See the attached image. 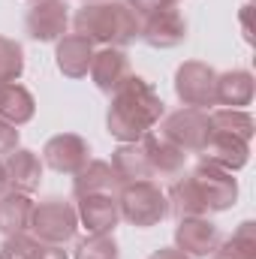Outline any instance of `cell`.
<instances>
[{
    "label": "cell",
    "mask_w": 256,
    "mask_h": 259,
    "mask_svg": "<svg viewBox=\"0 0 256 259\" xmlns=\"http://www.w3.org/2000/svg\"><path fill=\"white\" fill-rule=\"evenodd\" d=\"M30 211H33V199L30 196L18 193V190H6L0 196V235L9 238V235L27 232Z\"/></svg>",
    "instance_id": "obj_22"
},
{
    "label": "cell",
    "mask_w": 256,
    "mask_h": 259,
    "mask_svg": "<svg viewBox=\"0 0 256 259\" xmlns=\"http://www.w3.org/2000/svg\"><path fill=\"white\" fill-rule=\"evenodd\" d=\"M9 190V181H6V169H3V160H0V196Z\"/></svg>",
    "instance_id": "obj_32"
},
{
    "label": "cell",
    "mask_w": 256,
    "mask_h": 259,
    "mask_svg": "<svg viewBox=\"0 0 256 259\" xmlns=\"http://www.w3.org/2000/svg\"><path fill=\"white\" fill-rule=\"evenodd\" d=\"M27 232H30L36 241L61 244V247H64L66 241H72L75 232H78L75 205L66 202V199H61V196H49V199H42V202H33Z\"/></svg>",
    "instance_id": "obj_4"
},
{
    "label": "cell",
    "mask_w": 256,
    "mask_h": 259,
    "mask_svg": "<svg viewBox=\"0 0 256 259\" xmlns=\"http://www.w3.org/2000/svg\"><path fill=\"white\" fill-rule=\"evenodd\" d=\"M3 160V169H6V181H9V190H18V193H36L39 184H42V160L30 151V148H12L9 154L0 157Z\"/></svg>",
    "instance_id": "obj_14"
},
{
    "label": "cell",
    "mask_w": 256,
    "mask_h": 259,
    "mask_svg": "<svg viewBox=\"0 0 256 259\" xmlns=\"http://www.w3.org/2000/svg\"><path fill=\"white\" fill-rule=\"evenodd\" d=\"M163 115H166V103L154 91V84L130 72L109 100L106 130L118 142H139L145 133H151L163 121Z\"/></svg>",
    "instance_id": "obj_1"
},
{
    "label": "cell",
    "mask_w": 256,
    "mask_h": 259,
    "mask_svg": "<svg viewBox=\"0 0 256 259\" xmlns=\"http://www.w3.org/2000/svg\"><path fill=\"white\" fill-rule=\"evenodd\" d=\"M42 247H46V241H36L27 232L9 235L0 244V259H39L42 256Z\"/></svg>",
    "instance_id": "obj_28"
},
{
    "label": "cell",
    "mask_w": 256,
    "mask_h": 259,
    "mask_svg": "<svg viewBox=\"0 0 256 259\" xmlns=\"http://www.w3.org/2000/svg\"><path fill=\"white\" fill-rule=\"evenodd\" d=\"M256 81L253 72L247 69H226L217 72V84H214V103L223 109H244L253 103Z\"/></svg>",
    "instance_id": "obj_17"
},
{
    "label": "cell",
    "mask_w": 256,
    "mask_h": 259,
    "mask_svg": "<svg viewBox=\"0 0 256 259\" xmlns=\"http://www.w3.org/2000/svg\"><path fill=\"white\" fill-rule=\"evenodd\" d=\"M21 72H24V49H21V42H15L9 36H0V84L18 81Z\"/></svg>",
    "instance_id": "obj_27"
},
{
    "label": "cell",
    "mask_w": 256,
    "mask_h": 259,
    "mask_svg": "<svg viewBox=\"0 0 256 259\" xmlns=\"http://www.w3.org/2000/svg\"><path fill=\"white\" fill-rule=\"evenodd\" d=\"M208 259H256V223L244 220L226 241H220Z\"/></svg>",
    "instance_id": "obj_23"
},
{
    "label": "cell",
    "mask_w": 256,
    "mask_h": 259,
    "mask_svg": "<svg viewBox=\"0 0 256 259\" xmlns=\"http://www.w3.org/2000/svg\"><path fill=\"white\" fill-rule=\"evenodd\" d=\"M148 259H190L187 253H181L178 247H160V250H154Z\"/></svg>",
    "instance_id": "obj_31"
},
{
    "label": "cell",
    "mask_w": 256,
    "mask_h": 259,
    "mask_svg": "<svg viewBox=\"0 0 256 259\" xmlns=\"http://www.w3.org/2000/svg\"><path fill=\"white\" fill-rule=\"evenodd\" d=\"M208 118H211V133H229L244 142L253 139L256 124L247 109H217V112H208Z\"/></svg>",
    "instance_id": "obj_25"
},
{
    "label": "cell",
    "mask_w": 256,
    "mask_h": 259,
    "mask_svg": "<svg viewBox=\"0 0 256 259\" xmlns=\"http://www.w3.org/2000/svg\"><path fill=\"white\" fill-rule=\"evenodd\" d=\"M130 9H133V15L142 21V18H148V15H154L157 9H166V6H172L169 0H124Z\"/></svg>",
    "instance_id": "obj_29"
},
{
    "label": "cell",
    "mask_w": 256,
    "mask_h": 259,
    "mask_svg": "<svg viewBox=\"0 0 256 259\" xmlns=\"http://www.w3.org/2000/svg\"><path fill=\"white\" fill-rule=\"evenodd\" d=\"M33 115H36V100L24 84L18 81L0 84V121L12 127H24L33 121Z\"/></svg>",
    "instance_id": "obj_21"
},
{
    "label": "cell",
    "mask_w": 256,
    "mask_h": 259,
    "mask_svg": "<svg viewBox=\"0 0 256 259\" xmlns=\"http://www.w3.org/2000/svg\"><path fill=\"white\" fill-rule=\"evenodd\" d=\"M81 3H94V0H81Z\"/></svg>",
    "instance_id": "obj_33"
},
{
    "label": "cell",
    "mask_w": 256,
    "mask_h": 259,
    "mask_svg": "<svg viewBox=\"0 0 256 259\" xmlns=\"http://www.w3.org/2000/svg\"><path fill=\"white\" fill-rule=\"evenodd\" d=\"M27 36L36 42H58L69 27V3L66 0H33L24 15Z\"/></svg>",
    "instance_id": "obj_9"
},
{
    "label": "cell",
    "mask_w": 256,
    "mask_h": 259,
    "mask_svg": "<svg viewBox=\"0 0 256 259\" xmlns=\"http://www.w3.org/2000/svg\"><path fill=\"white\" fill-rule=\"evenodd\" d=\"M112 169H115V175H118L121 184L151 181V178H154L142 142H121V145L112 151Z\"/></svg>",
    "instance_id": "obj_20"
},
{
    "label": "cell",
    "mask_w": 256,
    "mask_h": 259,
    "mask_svg": "<svg viewBox=\"0 0 256 259\" xmlns=\"http://www.w3.org/2000/svg\"><path fill=\"white\" fill-rule=\"evenodd\" d=\"M42 166L61 172V175H75L88 160H91V145L78 133H58L42 145Z\"/></svg>",
    "instance_id": "obj_10"
},
{
    "label": "cell",
    "mask_w": 256,
    "mask_h": 259,
    "mask_svg": "<svg viewBox=\"0 0 256 259\" xmlns=\"http://www.w3.org/2000/svg\"><path fill=\"white\" fill-rule=\"evenodd\" d=\"M139 39L157 52H169L187 39V18L181 15L178 6L157 9L154 15L139 21Z\"/></svg>",
    "instance_id": "obj_8"
},
{
    "label": "cell",
    "mask_w": 256,
    "mask_h": 259,
    "mask_svg": "<svg viewBox=\"0 0 256 259\" xmlns=\"http://www.w3.org/2000/svg\"><path fill=\"white\" fill-rule=\"evenodd\" d=\"M160 127V136L169 139L172 145H178L181 151L187 154H199L211 136V118L205 109H178V112H169L163 115V121L157 124Z\"/></svg>",
    "instance_id": "obj_6"
},
{
    "label": "cell",
    "mask_w": 256,
    "mask_h": 259,
    "mask_svg": "<svg viewBox=\"0 0 256 259\" xmlns=\"http://www.w3.org/2000/svg\"><path fill=\"white\" fill-rule=\"evenodd\" d=\"M220 244V226L202 217H181L175 226V247L190 259H208V253Z\"/></svg>",
    "instance_id": "obj_12"
},
{
    "label": "cell",
    "mask_w": 256,
    "mask_h": 259,
    "mask_svg": "<svg viewBox=\"0 0 256 259\" xmlns=\"http://www.w3.org/2000/svg\"><path fill=\"white\" fill-rule=\"evenodd\" d=\"M121 190V181L106 160H88L75 175H72V196H88V193H115Z\"/></svg>",
    "instance_id": "obj_19"
},
{
    "label": "cell",
    "mask_w": 256,
    "mask_h": 259,
    "mask_svg": "<svg viewBox=\"0 0 256 259\" xmlns=\"http://www.w3.org/2000/svg\"><path fill=\"white\" fill-rule=\"evenodd\" d=\"M72 27L78 36L112 49H124L133 39H139V18L124 0L81 3L72 15Z\"/></svg>",
    "instance_id": "obj_2"
},
{
    "label": "cell",
    "mask_w": 256,
    "mask_h": 259,
    "mask_svg": "<svg viewBox=\"0 0 256 259\" xmlns=\"http://www.w3.org/2000/svg\"><path fill=\"white\" fill-rule=\"evenodd\" d=\"M72 259H121V247L115 235H84L75 241Z\"/></svg>",
    "instance_id": "obj_26"
},
{
    "label": "cell",
    "mask_w": 256,
    "mask_h": 259,
    "mask_svg": "<svg viewBox=\"0 0 256 259\" xmlns=\"http://www.w3.org/2000/svg\"><path fill=\"white\" fill-rule=\"evenodd\" d=\"M18 139H21L18 127H12V124L0 121V157H3V154H9L12 148H18Z\"/></svg>",
    "instance_id": "obj_30"
},
{
    "label": "cell",
    "mask_w": 256,
    "mask_h": 259,
    "mask_svg": "<svg viewBox=\"0 0 256 259\" xmlns=\"http://www.w3.org/2000/svg\"><path fill=\"white\" fill-rule=\"evenodd\" d=\"M214 84H217V69L205 61H184L175 69V94L190 109L208 112V106H217L214 103Z\"/></svg>",
    "instance_id": "obj_7"
},
{
    "label": "cell",
    "mask_w": 256,
    "mask_h": 259,
    "mask_svg": "<svg viewBox=\"0 0 256 259\" xmlns=\"http://www.w3.org/2000/svg\"><path fill=\"white\" fill-rule=\"evenodd\" d=\"M78 226L88 229V235H112L121 223L118 196L115 193H88L75 199Z\"/></svg>",
    "instance_id": "obj_11"
},
{
    "label": "cell",
    "mask_w": 256,
    "mask_h": 259,
    "mask_svg": "<svg viewBox=\"0 0 256 259\" xmlns=\"http://www.w3.org/2000/svg\"><path fill=\"white\" fill-rule=\"evenodd\" d=\"M142 148H145V157L151 163V172L154 178H178L184 175V166H187V151H181L178 145H172L169 139H163L160 133H145L142 139Z\"/></svg>",
    "instance_id": "obj_15"
},
{
    "label": "cell",
    "mask_w": 256,
    "mask_h": 259,
    "mask_svg": "<svg viewBox=\"0 0 256 259\" xmlns=\"http://www.w3.org/2000/svg\"><path fill=\"white\" fill-rule=\"evenodd\" d=\"M166 199H169V214H175L178 220L181 217H202L205 214V205H202V199H199L196 187H193L190 175H178L172 181Z\"/></svg>",
    "instance_id": "obj_24"
},
{
    "label": "cell",
    "mask_w": 256,
    "mask_h": 259,
    "mask_svg": "<svg viewBox=\"0 0 256 259\" xmlns=\"http://www.w3.org/2000/svg\"><path fill=\"white\" fill-rule=\"evenodd\" d=\"M91 81L97 84V91L103 94H115L121 88V81L130 75V58L124 49H112V46H103L100 52H94V61L88 69Z\"/></svg>",
    "instance_id": "obj_16"
},
{
    "label": "cell",
    "mask_w": 256,
    "mask_h": 259,
    "mask_svg": "<svg viewBox=\"0 0 256 259\" xmlns=\"http://www.w3.org/2000/svg\"><path fill=\"white\" fill-rule=\"evenodd\" d=\"M94 42L78 36V33H64L58 39V49H55V64L64 72L66 78H84L91 61H94Z\"/></svg>",
    "instance_id": "obj_18"
},
{
    "label": "cell",
    "mask_w": 256,
    "mask_h": 259,
    "mask_svg": "<svg viewBox=\"0 0 256 259\" xmlns=\"http://www.w3.org/2000/svg\"><path fill=\"white\" fill-rule=\"evenodd\" d=\"M187 175H190L193 187H196V193H199L202 205H205V214L229 211V208L238 202V181H235L232 172L199 160Z\"/></svg>",
    "instance_id": "obj_5"
},
{
    "label": "cell",
    "mask_w": 256,
    "mask_h": 259,
    "mask_svg": "<svg viewBox=\"0 0 256 259\" xmlns=\"http://www.w3.org/2000/svg\"><path fill=\"white\" fill-rule=\"evenodd\" d=\"M118 211L136 229H154L169 217V199L157 181H133L118 190Z\"/></svg>",
    "instance_id": "obj_3"
},
{
    "label": "cell",
    "mask_w": 256,
    "mask_h": 259,
    "mask_svg": "<svg viewBox=\"0 0 256 259\" xmlns=\"http://www.w3.org/2000/svg\"><path fill=\"white\" fill-rule=\"evenodd\" d=\"M199 160H205L211 166H220V169L235 175L250 160V142H244L238 136H229V133H211L205 148L199 151Z\"/></svg>",
    "instance_id": "obj_13"
}]
</instances>
